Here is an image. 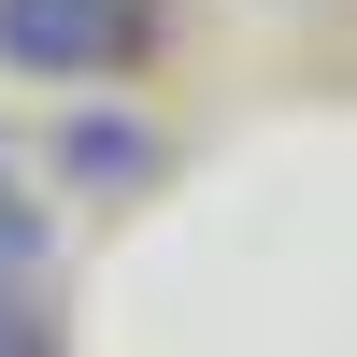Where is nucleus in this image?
Here are the masks:
<instances>
[{
    "label": "nucleus",
    "instance_id": "2",
    "mask_svg": "<svg viewBox=\"0 0 357 357\" xmlns=\"http://www.w3.org/2000/svg\"><path fill=\"white\" fill-rule=\"evenodd\" d=\"M43 257H57V215L29 200V172L0 158V301H29V286H43Z\"/></svg>",
    "mask_w": 357,
    "mask_h": 357
},
{
    "label": "nucleus",
    "instance_id": "1",
    "mask_svg": "<svg viewBox=\"0 0 357 357\" xmlns=\"http://www.w3.org/2000/svg\"><path fill=\"white\" fill-rule=\"evenodd\" d=\"M158 0H0V72H29V86H129L143 57H158Z\"/></svg>",
    "mask_w": 357,
    "mask_h": 357
},
{
    "label": "nucleus",
    "instance_id": "4",
    "mask_svg": "<svg viewBox=\"0 0 357 357\" xmlns=\"http://www.w3.org/2000/svg\"><path fill=\"white\" fill-rule=\"evenodd\" d=\"M0 357H57V329H43L29 301H0Z\"/></svg>",
    "mask_w": 357,
    "mask_h": 357
},
{
    "label": "nucleus",
    "instance_id": "3",
    "mask_svg": "<svg viewBox=\"0 0 357 357\" xmlns=\"http://www.w3.org/2000/svg\"><path fill=\"white\" fill-rule=\"evenodd\" d=\"M57 172H72V186H129V172H143V129H100V114H86V129H57Z\"/></svg>",
    "mask_w": 357,
    "mask_h": 357
}]
</instances>
